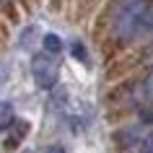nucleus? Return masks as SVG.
<instances>
[{
    "label": "nucleus",
    "instance_id": "6e6552de",
    "mask_svg": "<svg viewBox=\"0 0 153 153\" xmlns=\"http://www.w3.org/2000/svg\"><path fill=\"white\" fill-rule=\"evenodd\" d=\"M143 94H145L148 99H153V70L145 75V81H143Z\"/></svg>",
    "mask_w": 153,
    "mask_h": 153
},
{
    "label": "nucleus",
    "instance_id": "9d476101",
    "mask_svg": "<svg viewBox=\"0 0 153 153\" xmlns=\"http://www.w3.org/2000/svg\"><path fill=\"white\" fill-rule=\"evenodd\" d=\"M44 153H65V148L62 145H52V148H47Z\"/></svg>",
    "mask_w": 153,
    "mask_h": 153
},
{
    "label": "nucleus",
    "instance_id": "39448f33",
    "mask_svg": "<svg viewBox=\"0 0 153 153\" xmlns=\"http://www.w3.org/2000/svg\"><path fill=\"white\" fill-rule=\"evenodd\" d=\"M42 47H44V55H60L62 52V39L57 36V34H44V39H42Z\"/></svg>",
    "mask_w": 153,
    "mask_h": 153
},
{
    "label": "nucleus",
    "instance_id": "1a4fd4ad",
    "mask_svg": "<svg viewBox=\"0 0 153 153\" xmlns=\"http://www.w3.org/2000/svg\"><path fill=\"white\" fill-rule=\"evenodd\" d=\"M140 153H153V135L140 140Z\"/></svg>",
    "mask_w": 153,
    "mask_h": 153
},
{
    "label": "nucleus",
    "instance_id": "0eeeda50",
    "mask_svg": "<svg viewBox=\"0 0 153 153\" xmlns=\"http://www.w3.org/2000/svg\"><path fill=\"white\" fill-rule=\"evenodd\" d=\"M70 55L75 60H81V62H88V52H86V47H83L81 42H73L70 44Z\"/></svg>",
    "mask_w": 153,
    "mask_h": 153
},
{
    "label": "nucleus",
    "instance_id": "f257e3e1",
    "mask_svg": "<svg viewBox=\"0 0 153 153\" xmlns=\"http://www.w3.org/2000/svg\"><path fill=\"white\" fill-rule=\"evenodd\" d=\"M31 75H34V83L39 86L42 91H52L57 86V78H60V70H57V62L52 55H39L31 57Z\"/></svg>",
    "mask_w": 153,
    "mask_h": 153
},
{
    "label": "nucleus",
    "instance_id": "20e7f679",
    "mask_svg": "<svg viewBox=\"0 0 153 153\" xmlns=\"http://www.w3.org/2000/svg\"><path fill=\"white\" fill-rule=\"evenodd\" d=\"M13 101H8V99H3L0 101V132L3 130H8L10 125H13Z\"/></svg>",
    "mask_w": 153,
    "mask_h": 153
},
{
    "label": "nucleus",
    "instance_id": "f03ea898",
    "mask_svg": "<svg viewBox=\"0 0 153 153\" xmlns=\"http://www.w3.org/2000/svg\"><path fill=\"white\" fill-rule=\"evenodd\" d=\"M29 130H31V125L26 120H13V125H10V132H8V137H5V151H16L18 145L24 143V137L29 135Z\"/></svg>",
    "mask_w": 153,
    "mask_h": 153
},
{
    "label": "nucleus",
    "instance_id": "423d86ee",
    "mask_svg": "<svg viewBox=\"0 0 153 153\" xmlns=\"http://www.w3.org/2000/svg\"><path fill=\"white\" fill-rule=\"evenodd\" d=\"M0 10H3V16L8 18L10 24L18 21V10H16V5H13V0H0Z\"/></svg>",
    "mask_w": 153,
    "mask_h": 153
},
{
    "label": "nucleus",
    "instance_id": "7ed1b4c3",
    "mask_svg": "<svg viewBox=\"0 0 153 153\" xmlns=\"http://www.w3.org/2000/svg\"><path fill=\"white\" fill-rule=\"evenodd\" d=\"M114 143L120 148H135L140 143V130L137 127H122L114 132Z\"/></svg>",
    "mask_w": 153,
    "mask_h": 153
},
{
    "label": "nucleus",
    "instance_id": "9b49d317",
    "mask_svg": "<svg viewBox=\"0 0 153 153\" xmlns=\"http://www.w3.org/2000/svg\"><path fill=\"white\" fill-rule=\"evenodd\" d=\"M21 153H31V151H21Z\"/></svg>",
    "mask_w": 153,
    "mask_h": 153
}]
</instances>
